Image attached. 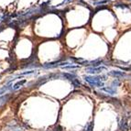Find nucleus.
Segmentation results:
<instances>
[{
    "label": "nucleus",
    "instance_id": "2",
    "mask_svg": "<svg viewBox=\"0 0 131 131\" xmlns=\"http://www.w3.org/2000/svg\"><path fill=\"white\" fill-rule=\"evenodd\" d=\"M120 129L122 131H127L128 129H131V113L126 115L122 118L120 122Z\"/></svg>",
    "mask_w": 131,
    "mask_h": 131
},
{
    "label": "nucleus",
    "instance_id": "7",
    "mask_svg": "<svg viewBox=\"0 0 131 131\" xmlns=\"http://www.w3.org/2000/svg\"><path fill=\"white\" fill-rule=\"evenodd\" d=\"M100 89H101V91L105 92L106 94H111V95L116 94V87H115V86L112 84H110L109 86H104V87L100 88Z\"/></svg>",
    "mask_w": 131,
    "mask_h": 131
},
{
    "label": "nucleus",
    "instance_id": "13",
    "mask_svg": "<svg viewBox=\"0 0 131 131\" xmlns=\"http://www.w3.org/2000/svg\"><path fill=\"white\" fill-rule=\"evenodd\" d=\"M72 0H64V1H62V2L61 3V4H59L57 7H61L62 5H66V4H69V3H71L72 2Z\"/></svg>",
    "mask_w": 131,
    "mask_h": 131
},
{
    "label": "nucleus",
    "instance_id": "6",
    "mask_svg": "<svg viewBox=\"0 0 131 131\" xmlns=\"http://www.w3.org/2000/svg\"><path fill=\"white\" fill-rule=\"evenodd\" d=\"M60 73H61V79H65L70 82L77 78V75L73 72H60Z\"/></svg>",
    "mask_w": 131,
    "mask_h": 131
},
{
    "label": "nucleus",
    "instance_id": "11",
    "mask_svg": "<svg viewBox=\"0 0 131 131\" xmlns=\"http://www.w3.org/2000/svg\"><path fill=\"white\" fill-rule=\"evenodd\" d=\"M71 83H72L74 87H81L82 86V83H81V82L79 81V79H74V80H72V82H71Z\"/></svg>",
    "mask_w": 131,
    "mask_h": 131
},
{
    "label": "nucleus",
    "instance_id": "5",
    "mask_svg": "<svg viewBox=\"0 0 131 131\" xmlns=\"http://www.w3.org/2000/svg\"><path fill=\"white\" fill-rule=\"evenodd\" d=\"M64 60H58V61H50V62H47V63L43 64L42 68L43 69H54V68L59 67V64L61 63V61H63Z\"/></svg>",
    "mask_w": 131,
    "mask_h": 131
},
{
    "label": "nucleus",
    "instance_id": "12",
    "mask_svg": "<svg viewBox=\"0 0 131 131\" xmlns=\"http://www.w3.org/2000/svg\"><path fill=\"white\" fill-rule=\"evenodd\" d=\"M115 7H117V8H129V7H127V5H125V4H116L115 5Z\"/></svg>",
    "mask_w": 131,
    "mask_h": 131
},
{
    "label": "nucleus",
    "instance_id": "1",
    "mask_svg": "<svg viewBox=\"0 0 131 131\" xmlns=\"http://www.w3.org/2000/svg\"><path fill=\"white\" fill-rule=\"evenodd\" d=\"M84 81L92 87L102 88L105 86V82L107 80V75H84Z\"/></svg>",
    "mask_w": 131,
    "mask_h": 131
},
{
    "label": "nucleus",
    "instance_id": "4",
    "mask_svg": "<svg viewBox=\"0 0 131 131\" xmlns=\"http://www.w3.org/2000/svg\"><path fill=\"white\" fill-rule=\"evenodd\" d=\"M108 75L110 76H113L114 78L116 79H123V78H127L128 75L125 72H122V71H111V72H108Z\"/></svg>",
    "mask_w": 131,
    "mask_h": 131
},
{
    "label": "nucleus",
    "instance_id": "9",
    "mask_svg": "<svg viewBox=\"0 0 131 131\" xmlns=\"http://www.w3.org/2000/svg\"><path fill=\"white\" fill-rule=\"evenodd\" d=\"M81 66L80 65H75V64L72 63V64H69V65H66L64 67H61V69H63V70H71V71H73V70H77V69H80Z\"/></svg>",
    "mask_w": 131,
    "mask_h": 131
},
{
    "label": "nucleus",
    "instance_id": "10",
    "mask_svg": "<svg viewBox=\"0 0 131 131\" xmlns=\"http://www.w3.org/2000/svg\"><path fill=\"white\" fill-rule=\"evenodd\" d=\"M110 1H112V0H95V1L93 2V4H94V6H100V5L106 4V3L110 2Z\"/></svg>",
    "mask_w": 131,
    "mask_h": 131
},
{
    "label": "nucleus",
    "instance_id": "14",
    "mask_svg": "<svg viewBox=\"0 0 131 131\" xmlns=\"http://www.w3.org/2000/svg\"><path fill=\"white\" fill-rule=\"evenodd\" d=\"M88 128H87V130L86 129H84L83 131H92V129H93V124L92 123H90V124H88Z\"/></svg>",
    "mask_w": 131,
    "mask_h": 131
},
{
    "label": "nucleus",
    "instance_id": "3",
    "mask_svg": "<svg viewBox=\"0 0 131 131\" xmlns=\"http://www.w3.org/2000/svg\"><path fill=\"white\" fill-rule=\"evenodd\" d=\"M106 69L107 68L105 65H101L99 67H91V66H89V67H87L85 69V72H87V73H89L90 75H94V74H97V73H100V72L106 70Z\"/></svg>",
    "mask_w": 131,
    "mask_h": 131
},
{
    "label": "nucleus",
    "instance_id": "15",
    "mask_svg": "<svg viewBox=\"0 0 131 131\" xmlns=\"http://www.w3.org/2000/svg\"><path fill=\"white\" fill-rule=\"evenodd\" d=\"M3 29H4V25L0 24V31H2Z\"/></svg>",
    "mask_w": 131,
    "mask_h": 131
},
{
    "label": "nucleus",
    "instance_id": "8",
    "mask_svg": "<svg viewBox=\"0 0 131 131\" xmlns=\"http://www.w3.org/2000/svg\"><path fill=\"white\" fill-rule=\"evenodd\" d=\"M26 80H21V81H19V82H18V83H16L15 84H13V87H12V91H16V90H18V89H19L21 86H23V85L26 83Z\"/></svg>",
    "mask_w": 131,
    "mask_h": 131
},
{
    "label": "nucleus",
    "instance_id": "16",
    "mask_svg": "<svg viewBox=\"0 0 131 131\" xmlns=\"http://www.w3.org/2000/svg\"><path fill=\"white\" fill-rule=\"evenodd\" d=\"M130 72H131V70H130Z\"/></svg>",
    "mask_w": 131,
    "mask_h": 131
}]
</instances>
